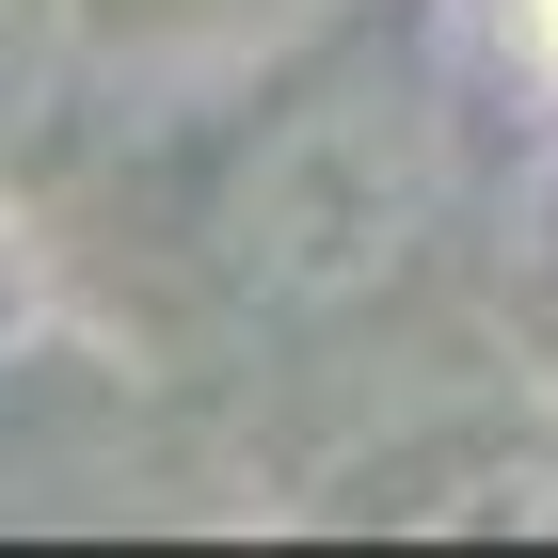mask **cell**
Segmentation results:
<instances>
[{
	"mask_svg": "<svg viewBox=\"0 0 558 558\" xmlns=\"http://www.w3.org/2000/svg\"><path fill=\"white\" fill-rule=\"evenodd\" d=\"M526 48H543V81H558V0H526Z\"/></svg>",
	"mask_w": 558,
	"mask_h": 558,
	"instance_id": "3",
	"label": "cell"
},
{
	"mask_svg": "<svg viewBox=\"0 0 558 558\" xmlns=\"http://www.w3.org/2000/svg\"><path fill=\"white\" fill-rule=\"evenodd\" d=\"M112 16H160V33H192V16H256V0H112Z\"/></svg>",
	"mask_w": 558,
	"mask_h": 558,
	"instance_id": "2",
	"label": "cell"
},
{
	"mask_svg": "<svg viewBox=\"0 0 558 558\" xmlns=\"http://www.w3.org/2000/svg\"><path fill=\"white\" fill-rule=\"evenodd\" d=\"M447 192H463V160H447V96H430V64L367 48V64L303 81L288 112L240 144L208 240H223V271H240L256 303L336 319V303L399 288V271L447 240Z\"/></svg>",
	"mask_w": 558,
	"mask_h": 558,
	"instance_id": "1",
	"label": "cell"
}]
</instances>
